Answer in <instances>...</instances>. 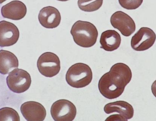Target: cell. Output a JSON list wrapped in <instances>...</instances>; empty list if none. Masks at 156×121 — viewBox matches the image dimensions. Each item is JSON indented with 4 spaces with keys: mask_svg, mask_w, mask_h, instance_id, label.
<instances>
[{
    "mask_svg": "<svg viewBox=\"0 0 156 121\" xmlns=\"http://www.w3.org/2000/svg\"><path fill=\"white\" fill-rule=\"evenodd\" d=\"M120 5L128 10H135L139 7L143 0H118Z\"/></svg>",
    "mask_w": 156,
    "mask_h": 121,
    "instance_id": "obj_18",
    "label": "cell"
},
{
    "mask_svg": "<svg viewBox=\"0 0 156 121\" xmlns=\"http://www.w3.org/2000/svg\"><path fill=\"white\" fill-rule=\"evenodd\" d=\"M112 25L125 36H130L135 32L136 25L132 18L122 11L115 12L110 18Z\"/></svg>",
    "mask_w": 156,
    "mask_h": 121,
    "instance_id": "obj_8",
    "label": "cell"
},
{
    "mask_svg": "<svg viewBox=\"0 0 156 121\" xmlns=\"http://www.w3.org/2000/svg\"><path fill=\"white\" fill-rule=\"evenodd\" d=\"M57 1H62V2H65V1H69V0H57Z\"/></svg>",
    "mask_w": 156,
    "mask_h": 121,
    "instance_id": "obj_21",
    "label": "cell"
},
{
    "mask_svg": "<svg viewBox=\"0 0 156 121\" xmlns=\"http://www.w3.org/2000/svg\"><path fill=\"white\" fill-rule=\"evenodd\" d=\"M51 113L55 121H71L75 118L77 109L72 102L65 99H61L53 104Z\"/></svg>",
    "mask_w": 156,
    "mask_h": 121,
    "instance_id": "obj_6",
    "label": "cell"
},
{
    "mask_svg": "<svg viewBox=\"0 0 156 121\" xmlns=\"http://www.w3.org/2000/svg\"><path fill=\"white\" fill-rule=\"evenodd\" d=\"M93 79V72L89 66L83 63L73 65L67 71L66 80L70 86L80 88L89 85Z\"/></svg>",
    "mask_w": 156,
    "mask_h": 121,
    "instance_id": "obj_3",
    "label": "cell"
},
{
    "mask_svg": "<svg viewBox=\"0 0 156 121\" xmlns=\"http://www.w3.org/2000/svg\"><path fill=\"white\" fill-rule=\"evenodd\" d=\"M6 81L10 90L18 94L27 91L32 83L31 77L29 73L24 69L18 68L9 73Z\"/></svg>",
    "mask_w": 156,
    "mask_h": 121,
    "instance_id": "obj_4",
    "label": "cell"
},
{
    "mask_svg": "<svg viewBox=\"0 0 156 121\" xmlns=\"http://www.w3.org/2000/svg\"><path fill=\"white\" fill-rule=\"evenodd\" d=\"M0 120L20 121L18 113L13 109L4 107L0 109Z\"/></svg>",
    "mask_w": 156,
    "mask_h": 121,
    "instance_id": "obj_17",
    "label": "cell"
},
{
    "mask_svg": "<svg viewBox=\"0 0 156 121\" xmlns=\"http://www.w3.org/2000/svg\"><path fill=\"white\" fill-rule=\"evenodd\" d=\"M27 9L25 4L19 1H13L2 7V15L5 18L18 21L26 16Z\"/></svg>",
    "mask_w": 156,
    "mask_h": 121,
    "instance_id": "obj_12",
    "label": "cell"
},
{
    "mask_svg": "<svg viewBox=\"0 0 156 121\" xmlns=\"http://www.w3.org/2000/svg\"><path fill=\"white\" fill-rule=\"evenodd\" d=\"M71 33L75 42L84 48L92 47L96 43L98 36L97 29L88 22L78 21L71 28Z\"/></svg>",
    "mask_w": 156,
    "mask_h": 121,
    "instance_id": "obj_2",
    "label": "cell"
},
{
    "mask_svg": "<svg viewBox=\"0 0 156 121\" xmlns=\"http://www.w3.org/2000/svg\"><path fill=\"white\" fill-rule=\"evenodd\" d=\"M104 111L107 114L118 113L127 121L132 119L134 115L133 106L128 102L124 101H118L107 104L104 106Z\"/></svg>",
    "mask_w": 156,
    "mask_h": 121,
    "instance_id": "obj_13",
    "label": "cell"
},
{
    "mask_svg": "<svg viewBox=\"0 0 156 121\" xmlns=\"http://www.w3.org/2000/svg\"><path fill=\"white\" fill-rule=\"evenodd\" d=\"M106 121H127L122 116L119 114H113L109 116Z\"/></svg>",
    "mask_w": 156,
    "mask_h": 121,
    "instance_id": "obj_19",
    "label": "cell"
},
{
    "mask_svg": "<svg viewBox=\"0 0 156 121\" xmlns=\"http://www.w3.org/2000/svg\"><path fill=\"white\" fill-rule=\"evenodd\" d=\"M39 72L44 76L52 77L58 74L61 66L60 59L55 54L46 52L39 57L37 63Z\"/></svg>",
    "mask_w": 156,
    "mask_h": 121,
    "instance_id": "obj_5",
    "label": "cell"
},
{
    "mask_svg": "<svg viewBox=\"0 0 156 121\" xmlns=\"http://www.w3.org/2000/svg\"><path fill=\"white\" fill-rule=\"evenodd\" d=\"M0 72L5 75L11 72L12 70L18 68L19 61L15 54L9 51H0Z\"/></svg>",
    "mask_w": 156,
    "mask_h": 121,
    "instance_id": "obj_15",
    "label": "cell"
},
{
    "mask_svg": "<svg viewBox=\"0 0 156 121\" xmlns=\"http://www.w3.org/2000/svg\"><path fill=\"white\" fill-rule=\"evenodd\" d=\"M39 22L44 27L53 29L57 27L61 21V16L55 8L48 6L42 8L38 15Z\"/></svg>",
    "mask_w": 156,
    "mask_h": 121,
    "instance_id": "obj_11",
    "label": "cell"
},
{
    "mask_svg": "<svg viewBox=\"0 0 156 121\" xmlns=\"http://www.w3.org/2000/svg\"><path fill=\"white\" fill-rule=\"evenodd\" d=\"M121 41V37L116 31L107 30L101 34L100 40L101 48L107 52H113L119 47Z\"/></svg>",
    "mask_w": 156,
    "mask_h": 121,
    "instance_id": "obj_14",
    "label": "cell"
},
{
    "mask_svg": "<svg viewBox=\"0 0 156 121\" xmlns=\"http://www.w3.org/2000/svg\"><path fill=\"white\" fill-rule=\"evenodd\" d=\"M19 30L15 24L3 21L0 22V46L2 47L13 45L18 42Z\"/></svg>",
    "mask_w": 156,
    "mask_h": 121,
    "instance_id": "obj_9",
    "label": "cell"
},
{
    "mask_svg": "<svg viewBox=\"0 0 156 121\" xmlns=\"http://www.w3.org/2000/svg\"><path fill=\"white\" fill-rule=\"evenodd\" d=\"M155 40V33L152 29L142 27L132 37L131 46L136 51L146 50L153 45Z\"/></svg>",
    "mask_w": 156,
    "mask_h": 121,
    "instance_id": "obj_7",
    "label": "cell"
},
{
    "mask_svg": "<svg viewBox=\"0 0 156 121\" xmlns=\"http://www.w3.org/2000/svg\"><path fill=\"white\" fill-rule=\"evenodd\" d=\"M6 1H7V0H1V4H2V3Z\"/></svg>",
    "mask_w": 156,
    "mask_h": 121,
    "instance_id": "obj_20",
    "label": "cell"
},
{
    "mask_svg": "<svg viewBox=\"0 0 156 121\" xmlns=\"http://www.w3.org/2000/svg\"><path fill=\"white\" fill-rule=\"evenodd\" d=\"M103 2V0H78V5L83 11L93 12L99 10Z\"/></svg>",
    "mask_w": 156,
    "mask_h": 121,
    "instance_id": "obj_16",
    "label": "cell"
},
{
    "mask_svg": "<svg viewBox=\"0 0 156 121\" xmlns=\"http://www.w3.org/2000/svg\"><path fill=\"white\" fill-rule=\"evenodd\" d=\"M132 71L127 65L116 63L99 80L98 88L100 92L106 98H117L124 92L126 86L132 79Z\"/></svg>",
    "mask_w": 156,
    "mask_h": 121,
    "instance_id": "obj_1",
    "label": "cell"
},
{
    "mask_svg": "<svg viewBox=\"0 0 156 121\" xmlns=\"http://www.w3.org/2000/svg\"><path fill=\"white\" fill-rule=\"evenodd\" d=\"M21 113L28 121H43L46 116V111L41 104L35 101L25 102L21 106Z\"/></svg>",
    "mask_w": 156,
    "mask_h": 121,
    "instance_id": "obj_10",
    "label": "cell"
}]
</instances>
